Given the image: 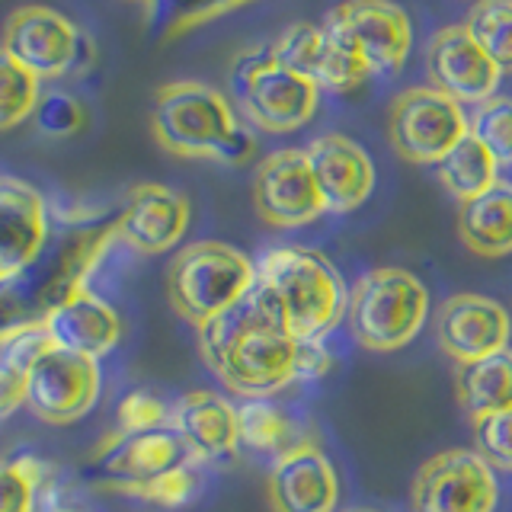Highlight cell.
I'll list each match as a JSON object with an SVG mask.
<instances>
[{"label":"cell","instance_id":"cell-1","mask_svg":"<svg viewBox=\"0 0 512 512\" xmlns=\"http://www.w3.org/2000/svg\"><path fill=\"white\" fill-rule=\"evenodd\" d=\"M202 359L231 394L269 400L298 381L301 343L285 330L276 304L260 285L199 330Z\"/></svg>","mask_w":512,"mask_h":512},{"label":"cell","instance_id":"cell-2","mask_svg":"<svg viewBox=\"0 0 512 512\" xmlns=\"http://www.w3.org/2000/svg\"><path fill=\"white\" fill-rule=\"evenodd\" d=\"M119 215L71 218L48 231L42 253L20 276L0 282V336L36 324L71 292L87 285V276L116 237Z\"/></svg>","mask_w":512,"mask_h":512},{"label":"cell","instance_id":"cell-3","mask_svg":"<svg viewBox=\"0 0 512 512\" xmlns=\"http://www.w3.org/2000/svg\"><path fill=\"white\" fill-rule=\"evenodd\" d=\"M256 285L269 295L298 343H320L346 317L349 288L324 253L276 247L256 263Z\"/></svg>","mask_w":512,"mask_h":512},{"label":"cell","instance_id":"cell-4","mask_svg":"<svg viewBox=\"0 0 512 512\" xmlns=\"http://www.w3.org/2000/svg\"><path fill=\"white\" fill-rule=\"evenodd\" d=\"M151 125L160 148L176 157H208L237 167L256 154V138L237 125L231 103L199 80H176L160 87Z\"/></svg>","mask_w":512,"mask_h":512},{"label":"cell","instance_id":"cell-5","mask_svg":"<svg viewBox=\"0 0 512 512\" xmlns=\"http://www.w3.org/2000/svg\"><path fill=\"white\" fill-rule=\"evenodd\" d=\"M256 285V263L221 240H196L173 256L167 269V298L173 311L196 330L208 327Z\"/></svg>","mask_w":512,"mask_h":512},{"label":"cell","instance_id":"cell-6","mask_svg":"<svg viewBox=\"0 0 512 512\" xmlns=\"http://www.w3.org/2000/svg\"><path fill=\"white\" fill-rule=\"evenodd\" d=\"M429 292L420 276L400 266L368 269L349 288V333L368 352H394L413 343L426 327Z\"/></svg>","mask_w":512,"mask_h":512},{"label":"cell","instance_id":"cell-7","mask_svg":"<svg viewBox=\"0 0 512 512\" xmlns=\"http://www.w3.org/2000/svg\"><path fill=\"white\" fill-rule=\"evenodd\" d=\"M324 32L343 52L359 58L372 77L397 74L413 48L410 16L391 0H343L327 13Z\"/></svg>","mask_w":512,"mask_h":512},{"label":"cell","instance_id":"cell-8","mask_svg":"<svg viewBox=\"0 0 512 512\" xmlns=\"http://www.w3.org/2000/svg\"><path fill=\"white\" fill-rule=\"evenodd\" d=\"M468 135V116L461 103L432 87H410L394 96L388 112L391 148L407 164H439Z\"/></svg>","mask_w":512,"mask_h":512},{"label":"cell","instance_id":"cell-9","mask_svg":"<svg viewBox=\"0 0 512 512\" xmlns=\"http://www.w3.org/2000/svg\"><path fill=\"white\" fill-rule=\"evenodd\" d=\"M103 391L100 359L68 349H45L26 384V410L48 426L84 420Z\"/></svg>","mask_w":512,"mask_h":512},{"label":"cell","instance_id":"cell-10","mask_svg":"<svg viewBox=\"0 0 512 512\" xmlns=\"http://www.w3.org/2000/svg\"><path fill=\"white\" fill-rule=\"evenodd\" d=\"M410 500L413 512H493L500 484L474 448H448L416 471Z\"/></svg>","mask_w":512,"mask_h":512},{"label":"cell","instance_id":"cell-11","mask_svg":"<svg viewBox=\"0 0 512 512\" xmlns=\"http://www.w3.org/2000/svg\"><path fill=\"white\" fill-rule=\"evenodd\" d=\"M0 48L39 80L77 71L93 58L90 39L84 32L68 16L48 7H23L10 13Z\"/></svg>","mask_w":512,"mask_h":512},{"label":"cell","instance_id":"cell-12","mask_svg":"<svg viewBox=\"0 0 512 512\" xmlns=\"http://www.w3.org/2000/svg\"><path fill=\"white\" fill-rule=\"evenodd\" d=\"M253 205L269 228H304L327 212L320 189L314 183V173L308 164V154L298 148L272 151L253 180Z\"/></svg>","mask_w":512,"mask_h":512},{"label":"cell","instance_id":"cell-13","mask_svg":"<svg viewBox=\"0 0 512 512\" xmlns=\"http://www.w3.org/2000/svg\"><path fill=\"white\" fill-rule=\"evenodd\" d=\"M199 464L192 448L176 429H151V432H132V436H112L96 452V471L119 493L135 496L144 484L164 477L167 471Z\"/></svg>","mask_w":512,"mask_h":512},{"label":"cell","instance_id":"cell-14","mask_svg":"<svg viewBox=\"0 0 512 512\" xmlns=\"http://www.w3.org/2000/svg\"><path fill=\"white\" fill-rule=\"evenodd\" d=\"M234 93V100L244 109V116L272 135H288L304 128L317 112L320 87L314 80L282 68L272 58L253 77H247Z\"/></svg>","mask_w":512,"mask_h":512},{"label":"cell","instance_id":"cell-15","mask_svg":"<svg viewBox=\"0 0 512 512\" xmlns=\"http://www.w3.org/2000/svg\"><path fill=\"white\" fill-rule=\"evenodd\" d=\"M509 336V311L487 295L461 292L445 298L436 311V343L455 365H468L509 349Z\"/></svg>","mask_w":512,"mask_h":512},{"label":"cell","instance_id":"cell-16","mask_svg":"<svg viewBox=\"0 0 512 512\" xmlns=\"http://www.w3.org/2000/svg\"><path fill=\"white\" fill-rule=\"evenodd\" d=\"M426 74L432 90L445 93L455 103H484L496 96L500 87V68L487 58V52L474 42L468 26H445L432 36L426 48Z\"/></svg>","mask_w":512,"mask_h":512},{"label":"cell","instance_id":"cell-17","mask_svg":"<svg viewBox=\"0 0 512 512\" xmlns=\"http://www.w3.org/2000/svg\"><path fill=\"white\" fill-rule=\"evenodd\" d=\"M266 496L272 512H336L340 477L314 442H298L272 461Z\"/></svg>","mask_w":512,"mask_h":512},{"label":"cell","instance_id":"cell-18","mask_svg":"<svg viewBox=\"0 0 512 512\" xmlns=\"http://www.w3.org/2000/svg\"><path fill=\"white\" fill-rule=\"evenodd\" d=\"M304 154L327 212L349 215L368 202L375 189V167L356 141L346 135H320Z\"/></svg>","mask_w":512,"mask_h":512},{"label":"cell","instance_id":"cell-19","mask_svg":"<svg viewBox=\"0 0 512 512\" xmlns=\"http://www.w3.org/2000/svg\"><path fill=\"white\" fill-rule=\"evenodd\" d=\"M189 228V202L170 186L141 183L128 192V202L119 212L116 237L144 256L167 253L186 237Z\"/></svg>","mask_w":512,"mask_h":512},{"label":"cell","instance_id":"cell-20","mask_svg":"<svg viewBox=\"0 0 512 512\" xmlns=\"http://www.w3.org/2000/svg\"><path fill=\"white\" fill-rule=\"evenodd\" d=\"M42 327L55 349L103 359L122 340V320L109 301L90 288H77L42 317Z\"/></svg>","mask_w":512,"mask_h":512},{"label":"cell","instance_id":"cell-21","mask_svg":"<svg viewBox=\"0 0 512 512\" xmlns=\"http://www.w3.org/2000/svg\"><path fill=\"white\" fill-rule=\"evenodd\" d=\"M52 221L39 189L0 176V282H7L42 253Z\"/></svg>","mask_w":512,"mask_h":512},{"label":"cell","instance_id":"cell-22","mask_svg":"<svg viewBox=\"0 0 512 512\" xmlns=\"http://www.w3.org/2000/svg\"><path fill=\"white\" fill-rule=\"evenodd\" d=\"M170 429H176L199 461L231 455L240 445L237 407L215 391H189L170 407Z\"/></svg>","mask_w":512,"mask_h":512},{"label":"cell","instance_id":"cell-23","mask_svg":"<svg viewBox=\"0 0 512 512\" xmlns=\"http://www.w3.org/2000/svg\"><path fill=\"white\" fill-rule=\"evenodd\" d=\"M458 237L474 256L500 260L512 253V183L496 180L477 199L458 205Z\"/></svg>","mask_w":512,"mask_h":512},{"label":"cell","instance_id":"cell-24","mask_svg":"<svg viewBox=\"0 0 512 512\" xmlns=\"http://www.w3.org/2000/svg\"><path fill=\"white\" fill-rule=\"evenodd\" d=\"M455 391L461 410L480 420V416L512 410V349H500L493 356L458 365Z\"/></svg>","mask_w":512,"mask_h":512},{"label":"cell","instance_id":"cell-25","mask_svg":"<svg viewBox=\"0 0 512 512\" xmlns=\"http://www.w3.org/2000/svg\"><path fill=\"white\" fill-rule=\"evenodd\" d=\"M45 349H52V340H48L42 320L0 336V420L26 407L29 372Z\"/></svg>","mask_w":512,"mask_h":512},{"label":"cell","instance_id":"cell-26","mask_svg":"<svg viewBox=\"0 0 512 512\" xmlns=\"http://www.w3.org/2000/svg\"><path fill=\"white\" fill-rule=\"evenodd\" d=\"M436 176L448 196H455L461 205L468 199H477L480 192H487L500 180V164H496L490 151L477 138L464 135L436 164Z\"/></svg>","mask_w":512,"mask_h":512},{"label":"cell","instance_id":"cell-27","mask_svg":"<svg viewBox=\"0 0 512 512\" xmlns=\"http://www.w3.org/2000/svg\"><path fill=\"white\" fill-rule=\"evenodd\" d=\"M237 432L240 445L253 448L260 455H285L298 445V426L282 407L272 400H244L237 407Z\"/></svg>","mask_w":512,"mask_h":512},{"label":"cell","instance_id":"cell-28","mask_svg":"<svg viewBox=\"0 0 512 512\" xmlns=\"http://www.w3.org/2000/svg\"><path fill=\"white\" fill-rule=\"evenodd\" d=\"M464 26L500 74H512V0H477Z\"/></svg>","mask_w":512,"mask_h":512},{"label":"cell","instance_id":"cell-29","mask_svg":"<svg viewBox=\"0 0 512 512\" xmlns=\"http://www.w3.org/2000/svg\"><path fill=\"white\" fill-rule=\"evenodd\" d=\"M250 0H151L148 4V26L160 39H173L180 32L196 29L215 16L234 7H244Z\"/></svg>","mask_w":512,"mask_h":512},{"label":"cell","instance_id":"cell-30","mask_svg":"<svg viewBox=\"0 0 512 512\" xmlns=\"http://www.w3.org/2000/svg\"><path fill=\"white\" fill-rule=\"evenodd\" d=\"M39 77L29 74L20 61H13L0 48V132L32 119L39 106Z\"/></svg>","mask_w":512,"mask_h":512},{"label":"cell","instance_id":"cell-31","mask_svg":"<svg viewBox=\"0 0 512 512\" xmlns=\"http://www.w3.org/2000/svg\"><path fill=\"white\" fill-rule=\"evenodd\" d=\"M269 48H272V58H276V64L314 80L320 61H324L327 48H330V39H327L324 26L292 23L276 42H269Z\"/></svg>","mask_w":512,"mask_h":512},{"label":"cell","instance_id":"cell-32","mask_svg":"<svg viewBox=\"0 0 512 512\" xmlns=\"http://www.w3.org/2000/svg\"><path fill=\"white\" fill-rule=\"evenodd\" d=\"M468 135L477 138L500 167H512V96H490L474 106Z\"/></svg>","mask_w":512,"mask_h":512},{"label":"cell","instance_id":"cell-33","mask_svg":"<svg viewBox=\"0 0 512 512\" xmlns=\"http://www.w3.org/2000/svg\"><path fill=\"white\" fill-rule=\"evenodd\" d=\"M42 464L32 458H0V512H36Z\"/></svg>","mask_w":512,"mask_h":512},{"label":"cell","instance_id":"cell-34","mask_svg":"<svg viewBox=\"0 0 512 512\" xmlns=\"http://www.w3.org/2000/svg\"><path fill=\"white\" fill-rule=\"evenodd\" d=\"M474 452L484 458L493 471L512 474V410H500L474 420Z\"/></svg>","mask_w":512,"mask_h":512},{"label":"cell","instance_id":"cell-35","mask_svg":"<svg viewBox=\"0 0 512 512\" xmlns=\"http://www.w3.org/2000/svg\"><path fill=\"white\" fill-rule=\"evenodd\" d=\"M32 122H36V128L45 138H68L84 128L87 112L71 93H45V96H39Z\"/></svg>","mask_w":512,"mask_h":512},{"label":"cell","instance_id":"cell-36","mask_svg":"<svg viewBox=\"0 0 512 512\" xmlns=\"http://www.w3.org/2000/svg\"><path fill=\"white\" fill-rule=\"evenodd\" d=\"M116 420H119V436L164 429V426H170V407L151 391H132L119 400Z\"/></svg>","mask_w":512,"mask_h":512},{"label":"cell","instance_id":"cell-37","mask_svg":"<svg viewBox=\"0 0 512 512\" xmlns=\"http://www.w3.org/2000/svg\"><path fill=\"white\" fill-rule=\"evenodd\" d=\"M196 493H199L196 464H186V468L167 471L164 477H157V480H151V484H144L135 496H138V500H144V503H151V506H160V509H180Z\"/></svg>","mask_w":512,"mask_h":512},{"label":"cell","instance_id":"cell-38","mask_svg":"<svg viewBox=\"0 0 512 512\" xmlns=\"http://www.w3.org/2000/svg\"><path fill=\"white\" fill-rule=\"evenodd\" d=\"M330 372V356L320 343H301V359H298V381L301 378H320Z\"/></svg>","mask_w":512,"mask_h":512},{"label":"cell","instance_id":"cell-39","mask_svg":"<svg viewBox=\"0 0 512 512\" xmlns=\"http://www.w3.org/2000/svg\"><path fill=\"white\" fill-rule=\"evenodd\" d=\"M48 512H84V509H80V506H74V503H55L52 509H48Z\"/></svg>","mask_w":512,"mask_h":512},{"label":"cell","instance_id":"cell-40","mask_svg":"<svg viewBox=\"0 0 512 512\" xmlns=\"http://www.w3.org/2000/svg\"><path fill=\"white\" fill-rule=\"evenodd\" d=\"M352 512H368V509H352Z\"/></svg>","mask_w":512,"mask_h":512},{"label":"cell","instance_id":"cell-41","mask_svg":"<svg viewBox=\"0 0 512 512\" xmlns=\"http://www.w3.org/2000/svg\"><path fill=\"white\" fill-rule=\"evenodd\" d=\"M144 4H151V0H144Z\"/></svg>","mask_w":512,"mask_h":512}]
</instances>
